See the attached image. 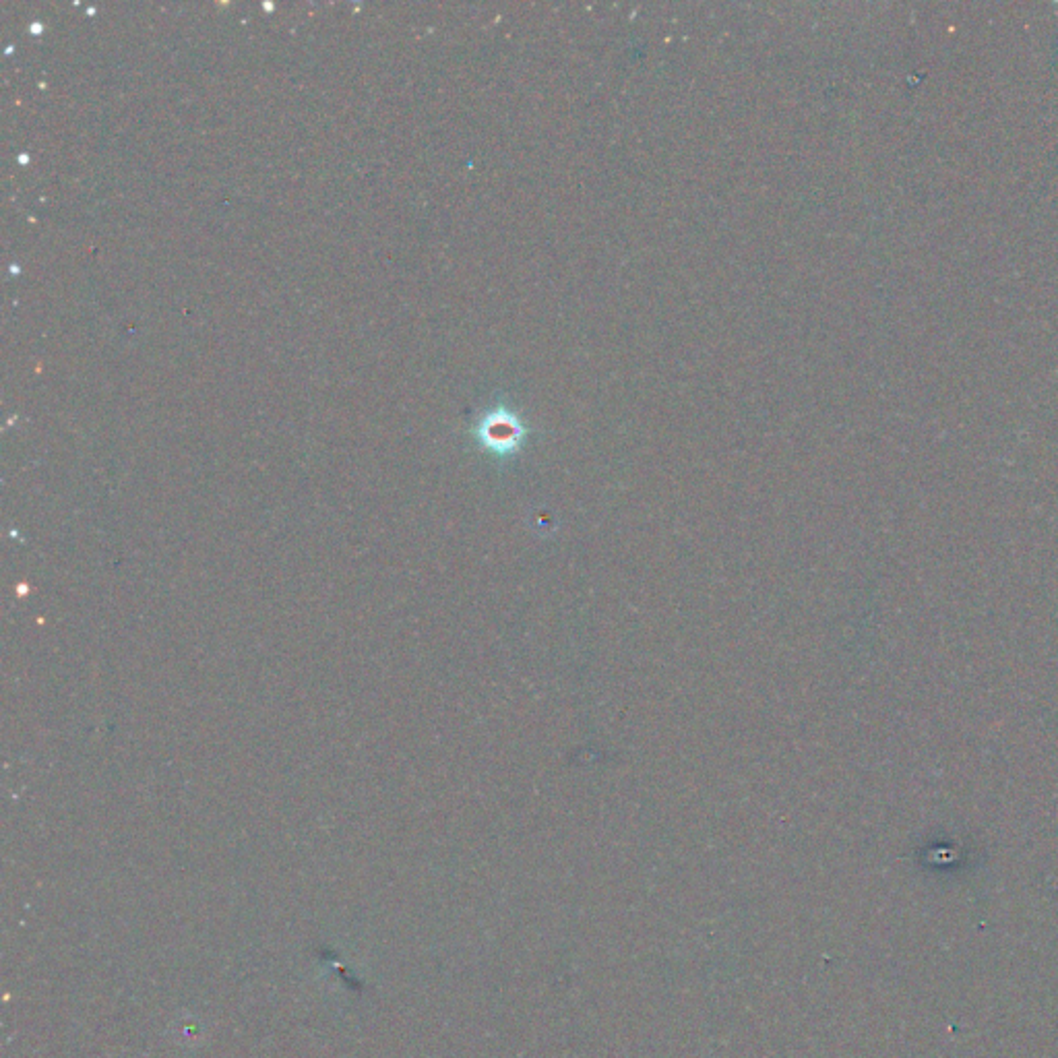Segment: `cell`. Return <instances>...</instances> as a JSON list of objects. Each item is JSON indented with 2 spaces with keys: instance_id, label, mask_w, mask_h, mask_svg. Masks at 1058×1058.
<instances>
[{
  "instance_id": "6da1fadb",
  "label": "cell",
  "mask_w": 1058,
  "mask_h": 1058,
  "mask_svg": "<svg viewBox=\"0 0 1058 1058\" xmlns=\"http://www.w3.org/2000/svg\"><path fill=\"white\" fill-rule=\"evenodd\" d=\"M482 439L484 443L494 451H509L513 449L521 434V422L507 410H499L488 414V418L482 422Z\"/></svg>"
}]
</instances>
